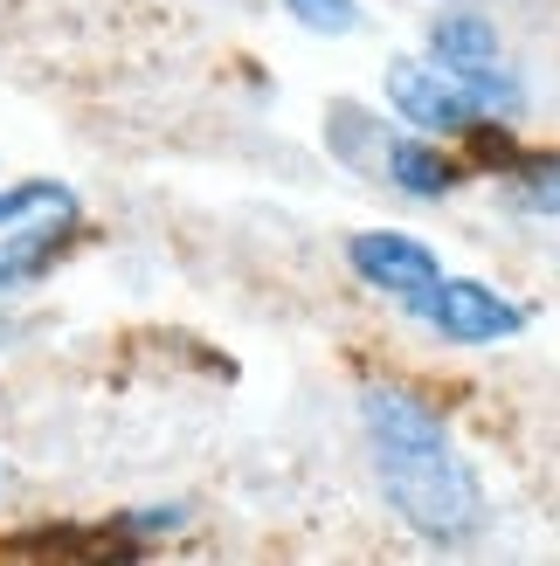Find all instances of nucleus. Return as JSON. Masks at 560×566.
Returning <instances> with one entry per match:
<instances>
[{
  "label": "nucleus",
  "mask_w": 560,
  "mask_h": 566,
  "mask_svg": "<svg viewBox=\"0 0 560 566\" xmlns=\"http://www.w3.org/2000/svg\"><path fill=\"white\" fill-rule=\"evenodd\" d=\"M360 429H367L374 484L381 504L395 512L415 539L429 546H470L491 518L478 470L464 463V449L450 442L443 415L408 387H367L360 394Z\"/></svg>",
  "instance_id": "f257e3e1"
},
{
  "label": "nucleus",
  "mask_w": 560,
  "mask_h": 566,
  "mask_svg": "<svg viewBox=\"0 0 560 566\" xmlns=\"http://www.w3.org/2000/svg\"><path fill=\"white\" fill-rule=\"evenodd\" d=\"M83 229V201L63 180H14L0 187V291L42 276Z\"/></svg>",
  "instance_id": "f03ea898"
},
{
  "label": "nucleus",
  "mask_w": 560,
  "mask_h": 566,
  "mask_svg": "<svg viewBox=\"0 0 560 566\" xmlns=\"http://www.w3.org/2000/svg\"><path fill=\"white\" fill-rule=\"evenodd\" d=\"M387 104H395V118L408 132H429V138H464L478 118H498L464 76H450L429 55H395L387 63Z\"/></svg>",
  "instance_id": "7ed1b4c3"
},
{
  "label": "nucleus",
  "mask_w": 560,
  "mask_h": 566,
  "mask_svg": "<svg viewBox=\"0 0 560 566\" xmlns=\"http://www.w3.org/2000/svg\"><path fill=\"white\" fill-rule=\"evenodd\" d=\"M408 318H423L436 338H450V346H498V338L526 332V311L506 291H491L478 276H450V270L408 304Z\"/></svg>",
  "instance_id": "20e7f679"
},
{
  "label": "nucleus",
  "mask_w": 560,
  "mask_h": 566,
  "mask_svg": "<svg viewBox=\"0 0 560 566\" xmlns=\"http://www.w3.org/2000/svg\"><path fill=\"white\" fill-rule=\"evenodd\" d=\"M429 63H443L450 76H464L470 91L498 111V118H512V111L526 104L519 76H512V63H506V42H498V28H491L485 14H464V8L436 14V28H429Z\"/></svg>",
  "instance_id": "39448f33"
},
{
  "label": "nucleus",
  "mask_w": 560,
  "mask_h": 566,
  "mask_svg": "<svg viewBox=\"0 0 560 566\" xmlns=\"http://www.w3.org/2000/svg\"><path fill=\"white\" fill-rule=\"evenodd\" d=\"M346 263H353V276H360V283L387 291L402 311L423 297L436 276H443L436 249H429L423 235H402V229H367V235H353V242H346Z\"/></svg>",
  "instance_id": "423d86ee"
},
{
  "label": "nucleus",
  "mask_w": 560,
  "mask_h": 566,
  "mask_svg": "<svg viewBox=\"0 0 560 566\" xmlns=\"http://www.w3.org/2000/svg\"><path fill=\"white\" fill-rule=\"evenodd\" d=\"M381 174H387V187H395V193H408V201H450L464 166L429 132H387L381 138Z\"/></svg>",
  "instance_id": "0eeeda50"
},
{
  "label": "nucleus",
  "mask_w": 560,
  "mask_h": 566,
  "mask_svg": "<svg viewBox=\"0 0 560 566\" xmlns=\"http://www.w3.org/2000/svg\"><path fill=\"white\" fill-rule=\"evenodd\" d=\"M512 201L533 208V214H560V159H519V180H512Z\"/></svg>",
  "instance_id": "6e6552de"
},
{
  "label": "nucleus",
  "mask_w": 560,
  "mask_h": 566,
  "mask_svg": "<svg viewBox=\"0 0 560 566\" xmlns=\"http://www.w3.org/2000/svg\"><path fill=\"white\" fill-rule=\"evenodd\" d=\"M298 28H312V35H346L360 28V0H284Z\"/></svg>",
  "instance_id": "1a4fd4ad"
}]
</instances>
